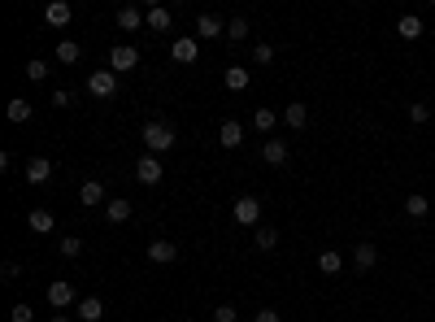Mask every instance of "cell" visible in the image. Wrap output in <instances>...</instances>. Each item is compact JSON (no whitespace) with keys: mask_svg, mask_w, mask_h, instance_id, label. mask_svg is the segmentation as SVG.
I'll return each instance as SVG.
<instances>
[{"mask_svg":"<svg viewBox=\"0 0 435 322\" xmlns=\"http://www.w3.org/2000/svg\"><path fill=\"white\" fill-rule=\"evenodd\" d=\"M114 22H118L122 31H139V26H148V18H144V9H135V5H122V9L114 13Z\"/></svg>","mask_w":435,"mask_h":322,"instance_id":"14","label":"cell"},{"mask_svg":"<svg viewBox=\"0 0 435 322\" xmlns=\"http://www.w3.org/2000/svg\"><path fill=\"white\" fill-rule=\"evenodd\" d=\"M9 318H13V322H35V310H31V305H13Z\"/></svg>","mask_w":435,"mask_h":322,"instance_id":"35","label":"cell"},{"mask_svg":"<svg viewBox=\"0 0 435 322\" xmlns=\"http://www.w3.org/2000/svg\"><path fill=\"white\" fill-rule=\"evenodd\" d=\"M375 262H379V248L375 244H357V248H352V266H357V275H370Z\"/></svg>","mask_w":435,"mask_h":322,"instance_id":"15","label":"cell"},{"mask_svg":"<svg viewBox=\"0 0 435 322\" xmlns=\"http://www.w3.org/2000/svg\"><path fill=\"white\" fill-rule=\"evenodd\" d=\"M61 257H83V239L66 235V239H61Z\"/></svg>","mask_w":435,"mask_h":322,"instance_id":"31","label":"cell"},{"mask_svg":"<svg viewBox=\"0 0 435 322\" xmlns=\"http://www.w3.org/2000/svg\"><path fill=\"white\" fill-rule=\"evenodd\" d=\"M5 114H9V122H18V126H22V122H31V105L18 96V101H9V109H5Z\"/></svg>","mask_w":435,"mask_h":322,"instance_id":"29","label":"cell"},{"mask_svg":"<svg viewBox=\"0 0 435 322\" xmlns=\"http://www.w3.org/2000/svg\"><path fill=\"white\" fill-rule=\"evenodd\" d=\"M239 314H235V305H218L214 310V322H235Z\"/></svg>","mask_w":435,"mask_h":322,"instance_id":"37","label":"cell"},{"mask_svg":"<svg viewBox=\"0 0 435 322\" xmlns=\"http://www.w3.org/2000/svg\"><path fill=\"white\" fill-rule=\"evenodd\" d=\"M396 35L400 40H423V18H418V13H400V18H396Z\"/></svg>","mask_w":435,"mask_h":322,"instance_id":"12","label":"cell"},{"mask_svg":"<svg viewBox=\"0 0 435 322\" xmlns=\"http://www.w3.org/2000/svg\"><path fill=\"white\" fill-rule=\"evenodd\" d=\"M227 40H235V44L248 40V18H231V22H227Z\"/></svg>","mask_w":435,"mask_h":322,"instance_id":"30","label":"cell"},{"mask_svg":"<svg viewBox=\"0 0 435 322\" xmlns=\"http://www.w3.org/2000/svg\"><path fill=\"white\" fill-rule=\"evenodd\" d=\"M161 174H166V170H161V157L144 153V157L135 161V179H139L144 187H157V183H161Z\"/></svg>","mask_w":435,"mask_h":322,"instance_id":"5","label":"cell"},{"mask_svg":"<svg viewBox=\"0 0 435 322\" xmlns=\"http://www.w3.org/2000/svg\"><path fill=\"white\" fill-rule=\"evenodd\" d=\"M283 122L292 126V131H305V122H309V109H305L300 101H296V105H287V109H283Z\"/></svg>","mask_w":435,"mask_h":322,"instance_id":"24","label":"cell"},{"mask_svg":"<svg viewBox=\"0 0 435 322\" xmlns=\"http://www.w3.org/2000/svg\"><path fill=\"white\" fill-rule=\"evenodd\" d=\"M253 61H257V66H270V61H275V44H257L253 48Z\"/></svg>","mask_w":435,"mask_h":322,"instance_id":"32","label":"cell"},{"mask_svg":"<svg viewBox=\"0 0 435 322\" xmlns=\"http://www.w3.org/2000/svg\"><path fill=\"white\" fill-rule=\"evenodd\" d=\"M48 179H53V161H48V157H31V161H26V183L40 187V183H48Z\"/></svg>","mask_w":435,"mask_h":322,"instance_id":"8","label":"cell"},{"mask_svg":"<svg viewBox=\"0 0 435 322\" xmlns=\"http://www.w3.org/2000/svg\"><path fill=\"white\" fill-rule=\"evenodd\" d=\"M287 157H292V149H287V139H275V135H270L266 144H262V161H266V166H287Z\"/></svg>","mask_w":435,"mask_h":322,"instance_id":"6","label":"cell"},{"mask_svg":"<svg viewBox=\"0 0 435 322\" xmlns=\"http://www.w3.org/2000/svg\"><path fill=\"white\" fill-rule=\"evenodd\" d=\"M105 218H109V222H114V227H118V222H126V218H131V201H122V196H114V201H109V205H105Z\"/></svg>","mask_w":435,"mask_h":322,"instance_id":"26","label":"cell"},{"mask_svg":"<svg viewBox=\"0 0 435 322\" xmlns=\"http://www.w3.org/2000/svg\"><path fill=\"white\" fill-rule=\"evenodd\" d=\"M318 270H322V275H340V270H344L340 248H322V253H318Z\"/></svg>","mask_w":435,"mask_h":322,"instance_id":"20","label":"cell"},{"mask_svg":"<svg viewBox=\"0 0 435 322\" xmlns=\"http://www.w3.org/2000/svg\"><path fill=\"white\" fill-rule=\"evenodd\" d=\"M257 218H262V201H257V196H239L235 201V222H239V227H253Z\"/></svg>","mask_w":435,"mask_h":322,"instance_id":"7","label":"cell"},{"mask_svg":"<svg viewBox=\"0 0 435 322\" xmlns=\"http://www.w3.org/2000/svg\"><path fill=\"white\" fill-rule=\"evenodd\" d=\"M70 18H74V9L66 5V0H53V5L44 9V22H48V26H57V31H66Z\"/></svg>","mask_w":435,"mask_h":322,"instance_id":"9","label":"cell"},{"mask_svg":"<svg viewBox=\"0 0 435 322\" xmlns=\"http://www.w3.org/2000/svg\"><path fill=\"white\" fill-rule=\"evenodd\" d=\"M196 35L201 40H218V35H227V22H222L218 13H201L196 18Z\"/></svg>","mask_w":435,"mask_h":322,"instance_id":"10","label":"cell"},{"mask_svg":"<svg viewBox=\"0 0 435 322\" xmlns=\"http://www.w3.org/2000/svg\"><path fill=\"white\" fill-rule=\"evenodd\" d=\"M48 305H53L57 314H66L70 305H78V296H74V283H70V279H53V283H48Z\"/></svg>","mask_w":435,"mask_h":322,"instance_id":"3","label":"cell"},{"mask_svg":"<svg viewBox=\"0 0 435 322\" xmlns=\"http://www.w3.org/2000/svg\"><path fill=\"white\" fill-rule=\"evenodd\" d=\"M218 144L222 149H239V144H244V126L239 122H222L218 126Z\"/></svg>","mask_w":435,"mask_h":322,"instance_id":"19","label":"cell"},{"mask_svg":"<svg viewBox=\"0 0 435 322\" xmlns=\"http://www.w3.org/2000/svg\"><path fill=\"white\" fill-rule=\"evenodd\" d=\"M135 66H139V48H131V44L109 48V70H114V74H126V70H135Z\"/></svg>","mask_w":435,"mask_h":322,"instance_id":"4","label":"cell"},{"mask_svg":"<svg viewBox=\"0 0 435 322\" xmlns=\"http://www.w3.org/2000/svg\"><path fill=\"white\" fill-rule=\"evenodd\" d=\"M26 227H31V231H35V235H48V231H53V227H57V218H53V209H31V214H26Z\"/></svg>","mask_w":435,"mask_h":322,"instance_id":"17","label":"cell"},{"mask_svg":"<svg viewBox=\"0 0 435 322\" xmlns=\"http://www.w3.org/2000/svg\"><path fill=\"white\" fill-rule=\"evenodd\" d=\"M222 83H227L231 92H248V83H253V74H248L244 66H231L227 74H222Z\"/></svg>","mask_w":435,"mask_h":322,"instance_id":"22","label":"cell"},{"mask_svg":"<svg viewBox=\"0 0 435 322\" xmlns=\"http://www.w3.org/2000/svg\"><path fill=\"white\" fill-rule=\"evenodd\" d=\"M87 92L96 96V101H114V96H118V74H114V70L87 74Z\"/></svg>","mask_w":435,"mask_h":322,"instance_id":"2","label":"cell"},{"mask_svg":"<svg viewBox=\"0 0 435 322\" xmlns=\"http://www.w3.org/2000/svg\"><path fill=\"white\" fill-rule=\"evenodd\" d=\"M405 214L409 218H427L431 214V201L423 196V192H413V196H405Z\"/></svg>","mask_w":435,"mask_h":322,"instance_id":"28","label":"cell"},{"mask_svg":"<svg viewBox=\"0 0 435 322\" xmlns=\"http://www.w3.org/2000/svg\"><path fill=\"white\" fill-rule=\"evenodd\" d=\"M253 322H283L279 310H262V314H253Z\"/></svg>","mask_w":435,"mask_h":322,"instance_id":"39","label":"cell"},{"mask_svg":"<svg viewBox=\"0 0 435 322\" xmlns=\"http://www.w3.org/2000/svg\"><path fill=\"white\" fill-rule=\"evenodd\" d=\"M26 78L44 83V78H48V61H26Z\"/></svg>","mask_w":435,"mask_h":322,"instance_id":"34","label":"cell"},{"mask_svg":"<svg viewBox=\"0 0 435 322\" xmlns=\"http://www.w3.org/2000/svg\"><path fill=\"white\" fill-rule=\"evenodd\" d=\"M409 122L413 126H427L431 122V105H409Z\"/></svg>","mask_w":435,"mask_h":322,"instance_id":"33","label":"cell"},{"mask_svg":"<svg viewBox=\"0 0 435 322\" xmlns=\"http://www.w3.org/2000/svg\"><path fill=\"white\" fill-rule=\"evenodd\" d=\"M53 105H57V109H70V105H74V92L57 87V92H53Z\"/></svg>","mask_w":435,"mask_h":322,"instance_id":"36","label":"cell"},{"mask_svg":"<svg viewBox=\"0 0 435 322\" xmlns=\"http://www.w3.org/2000/svg\"><path fill=\"white\" fill-rule=\"evenodd\" d=\"M48 322H70V318H66V314H53V318H48Z\"/></svg>","mask_w":435,"mask_h":322,"instance_id":"40","label":"cell"},{"mask_svg":"<svg viewBox=\"0 0 435 322\" xmlns=\"http://www.w3.org/2000/svg\"><path fill=\"white\" fill-rule=\"evenodd\" d=\"M57 61H61V66H78V61H83V44L61 40V44H57Z\"/></svg>","mask_w":435,"mask_h":322,"instance_id":"21","label":"cell"},{"mask_svg":"<svg viewBox=\"0 0 435 322\" xmlns=\"http://www.w3.org/2000/svg\"><path fill=\"white\" fill-rule=\"evenodd\" d=\"M74 314L83 318V322H101V318H105V300H101V296H83V300L74 305Z\"/></svg>","mask_w":435,"mask_h":322,"instance_id":"16","label":"cell"},{"mask_svg":"<svg viewBox=\"0 0 435 322\" xmlns=\"http://www.w3.org/2000/svg\"><path fill=\"white\" fill-rule=\"evenodd\" d=\"M144 18H148V26H153V31H170V22H174L166 5H148V9H144Z\"/></svg>","mask_w":435,"mask_h":322,"instance_id":"23","label":"cell"},{"mask_svg":"<svg viewBox=\"0 0 435 322\" xmlns=\"http://www.w3.org/2000/svg\"><path fill=\"white\" fill-rule=\"evenodd\" d=\"M139 139H144V149H148L153 157H161V153L174 149V126H166V122H144Z\"/></svg>","mask_w":435,"mask_h":322,"instance_id":"1","label":"cell"},{"mask_svg":"<svg viewBox=\"0 0 435 322\" xmlns=\"http://www.w3.org/2000/svg\"><path fill=\"white\" fill-rule=\"evenodd\" d=\"M275 122H279V114H275V109H270V105H262V109H257V114H253V126H257V131H262V135H270V131H275Z\"/></svg>","mask_w":435,"mask_h":322,"instance_id":"27","label":"cell"},{"mask_svg":"<svg viewBox=\"0 0 435 322\" xmlns=\"http://www.w3.org/2000/svg\"><path fill=\"white\" fill-rule=\"evenodd\" d=\"M0 275H5V283H13V279L22 275V266H18V262H5V270H0Z\"/></svg>","mask_w":435,"mask_h":322,"instance_id":"38","label":"cell"},{"mask_svg":"<svg viewBox=\"0 0 435 322\" xmlns=\"http://www.w3.org/2000/svg\"><path fill=\"white\" fill-rule=\"evenodd\" d=\"M183 322H196V318H183Z\"/></svg>","mask_w":435,"mask_h":322,"instance_id":"41","label":"cell"},{"mask_svg":"<svg viewBox=\"0 0 435 322\" xmlns=\"http://www.w3.org/2000/svg\"><path fill=\"white\" fill-rule=\"evenodd\" d=\"M174 61H179V66H191V61H196V53H201V44L191 40V35H183V40H174Z\"/></svg>","mask_w":435,"mask_h":322,"instance_id":"18","label":"cell"},{"mask_svg":"<svg viewBox=\"0 0 435 322\" xmlns=\"http://www.w3.org/2000/svg\"><path fill=\"white\" fill-rule=\"evenodd\" d=\"M253 248H257V253H275V248H279V231H275V227H262V231L253 235Z\"/></svg>","mask_w":435,"mask_h":322,"instance_id":"25","label":"cell"},{"mask_svg":"<svg viewBox=\"0 0 435 322\" xmlns=\"http://www.w3.org/2000/svg\"><path fill=\"white\" fill-rule=\"evenodd\" d=\"M174 257H179V244H170V239H153L148 244V262L153 266H170Z\"/></svg>","mask_w":435,"mask_h":322,"instance_id":"11","label":"cell"},{"mask_svg":"<svg viewBox=\"0 0 435 322\" xmlns=\"http://www.w3.org/2000/svg\"><path fill=\"white\" fill-rule=\"evenodd\" d=\"M78 201H83L87 209H96V205H109V196H105V183H101V179H87L83 187H78Z\"/></svg>","mask_w":435,"mask_h":322,"instance_id":"13","label":"cell"}]
</instances>
